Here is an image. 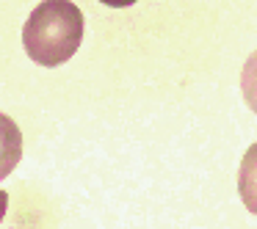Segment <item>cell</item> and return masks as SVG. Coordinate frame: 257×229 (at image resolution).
<instances>
[{"instance_id":"1","label":"cell","mask_w":257,"mask_h":229,"mask_svg":"<svg viewBox=\"0 0 257 229\" xmlns=\"http://www.w3.org/2000/svg\"><path fill=\"white\" fill-rule=\"evenodd\" d=\"M83 42V14L69 0H45L31 12L23 28V47L31 61L61 67Z\"/></svg>"},{"instance_id":"2","label":"cell","mask_w":257,"mask_h":229,"mask_svg":"<svg viewBox=\"0 0 257 229\" xmlns=\"http://www.w3.org/2000/svg\"><path fill=\"white\" fill-rule=\"evenodd\" d=\"M20 160H23V133L14 119L0 113V179H6Z\"/></svg>"},{"instance_id":"3","label":"cell","mask_w":257,"mask_h":229,"mask_svg":"<svg viewBox=\"0 0 257 229\" xmlns=\"http://www.w3.org/2000/svg\"><path fill=\"white\" fill-rule=\"evenodd\" d=\"M238 193H240V201H243L246 210L257 215V144H251L246 149L243 160H240Z\"/></svg>"},{"instance_id":"4","label":"cell","mask_w":257,"mask_h":229,"mask_svg":"<svg viewBox=\"0 0 257 229\" xmlns=\"http://www.w3.org/2000/svg\"><path fill=\"white\" fill-rule=\"evenodd\" d=\"M240 91H243V100L251 111L257 113V50L246 58L243 72H240Z\"/></svg>"},{"instance_id":"5","label":"cell","mask_w":257,"mask_h":229,"mask_svg":"<svg viewBox=\"0 0 257 229\" xmlns=\"http://www.w3.org/2000/svg\"><path fill=\"white\" fill-rule=\"evenodd\" d=\"M100 3H105V6H111V9H127V6H133V3H139V0H100Z\"/></svg>"},{"instance_id":"6","label":"cell","mask_w":257,"mask_h":229,"mask_svg":"<svg viewBox=\"0 0 257 229\" xmlns=\"http://www.w3.org/2000/svg\"><path fill=\"white\" fill-rule=\"evenodd\" d=\"M6 210H9V193L6 190H0V221L6 218Z\"/></svg>"}]
</instances>
